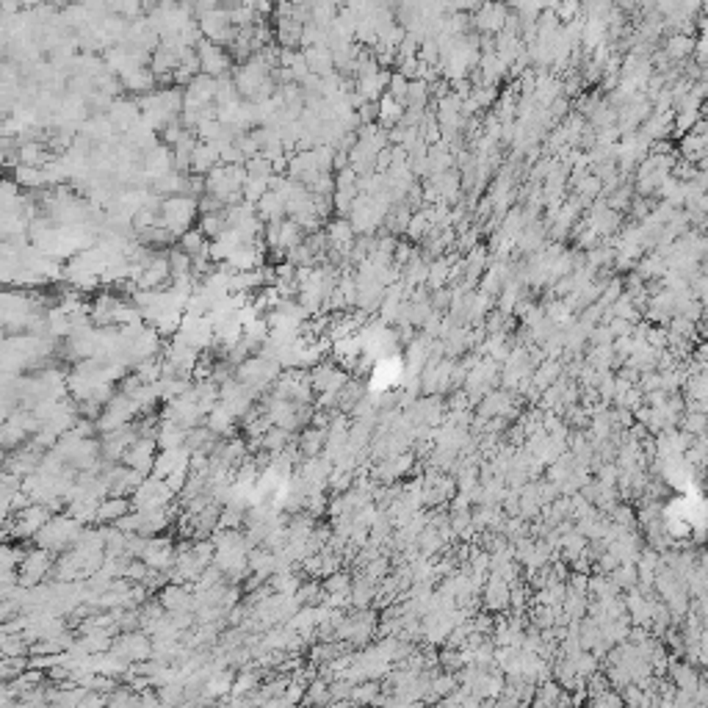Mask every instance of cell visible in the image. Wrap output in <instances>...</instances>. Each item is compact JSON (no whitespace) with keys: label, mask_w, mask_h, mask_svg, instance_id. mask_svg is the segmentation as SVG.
Wrapping results in <instances>:
<instances>
[{"label":"cell","mask_w":708,"mask_h":708,"mask_svg":"<svg viewBox=\"0 0 708 708\" xmlns=\"http://www.w3.org/2000/svg\"><path fill=\"white\" fill-rule=\"evenodd\" d=\"M164 606L169 609V612H189L191 609V595H189V589L186 587H169L166 592H164Z\"/></svg>","instance_id":"7"},{"label":"cell","mask_w":708,"mask_h":708,"mask_svg":"<svg viewBox=\"0 0 708 708\" xmlns=\"http://www.w3.org/2000/svg\"><path fill=\"white\" fill-rule=\"evenodd\" d=\"M197 58H200V72L219 80V78H227L230 72V55L219 47V44H211V42H200L197 47Z\"/></svg>","instance_id":"3"},{"label":"cell","mask_w":708,"mask_h":708,"mask_svg":"<svg viewBox=\"0 0 708 708\" xmlns=\"http://www.w3.org/2000/svg\"><path fill=\"white\" fill-rule=\"evenodd\" d=\"M689 50H692V39H689V36H673V39H670V44L664 47V53H667L670 58H675V61L687 58V55H689Z\"/></svg>","instance_id":"8"},{"label":"cell","mask_w":708,"mask_h":708,"mask_svg":"<svg viewBox=\"0 0 708 708\" xmlns=\"http://www.w3.org/2000/svg\"><path fill=\"white\" fill-rule=\"evenodd\" d=\"M197 214H200V202L191 194H178V197H169L166 202H161L158 225L172 238L186 236L189 230H194Z\"/></svg>","instance_id":"1"},{"label":"cell","mask_w":708,"mask_h":708,"mask_svg":"<svg viewBox=\"0 0 708 708\" xmlns=\"http://www.w3.org/2000/svg\"><path fill=\"white\" fill-rule=\"evenodd\" d=\"M415 266H418V263H415ZM421 266H424V263H421ZM426 271H429V266H424V268H421V274H426ZM413 282H418V268H415V277H413Z\"/></svg>","instance_id":"9"},{"label":"cell","mask_w":708,"mask_h":708,"mask_svg":"<svg viewBox=\"0 0 708 708\" xmlns=\"http://www.w3.org/2000/svg\"><path fill=\"white\" fill-rule=\"evenodd\" d=\"M175 562L172 545L166 539H155V542H144V564L147 567H169Z\"/></svg>","instance_id":"6"},{"label":"cell","mask_w":708,"mask_h":708,"mask_svg":"<svg viewBox=\"0 0 708 708\" xmlns=\"http://www.w3.org/2000/svg\"><path fill=\"white\" fill-rule=\"evenodd\" d=\"M47 564H50V559H47V551H33V553H28V556H22V564H19V581L25 584V587H33L44 573H47Z\"/></svg>","instance_id":"5"},{"label":"cell","mask_w":708,"mask_h":708,"mask_svg":"<svg viewBox=\"0 0 708 708\" xmlns=\"http://www.w3.org/2000/svg\"><path fill=\"white\" fill-rule=\"evenodd\" d=\"M17 512H19V515H17V523H14V534H17V537H36V534L42 531V526L50 520L47 506H39V503L25 506V509H17Z\"/></svg>","instance_id":"4"},{"label":"cell","mask_w":708,"mask_h":708,"mask_svg":"<svg viewBox=\"0 0 708 708\" xmlns=\"http://www.w3.org/2000/svg\"><path fill=\"white\" fill-rule=\"evenodd\" d=\"M78 528H80V523L75 517H50L42 526V531L36 534V545L47 553L61 551V548H67L78 539Z\"/></svg>","instance_id":"2"}]
</instances>
